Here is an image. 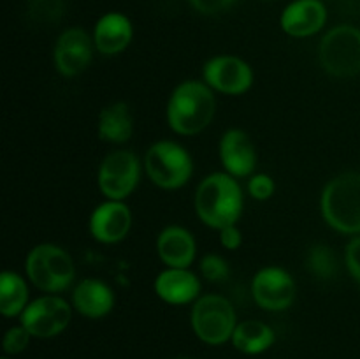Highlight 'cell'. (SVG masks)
<instances>
[{
  "mask_svg": "<svg viewBox=\"0 0 360 359\" xmlns=\"http://www.w3.org/2000/svg\"><path fill=\"white\" fill-rule=\"evenodd\" d=\"M155 291L164 301L172 305H183L197 298L200 291V284L197 277L185 267H171L160 273L155 282Z\"/></svg>",
  "mask_w": 360,
  "mask_h": 359,
  "instance_id": "2e32d148",
  "label": "cell"
},
{
  "mask_svg": "<svg viewBox=\"0 0 360 359\" xmlns=\"http://www.w3.org/2000/svg\"><path fill=\"white\" fill-rule=\"evenodd\" d=\"M70 322V306L56 296L35 299L23 310L21 326L28 329L32 336L51 338L62 333Z\"/></svg>",
  "mask_w": 360,
  "mask_h": 359,
  "instance_id": "ba28073f",
  "label": "cell"
},
{
  "mask_svg": "<svg viewBox=\"0 0 360 359\" xmlns=\"http://www.w3.org/2000/svg\"><path fill=\"white\" fill-rule=\"evenodd\" d=\"M220 157L225 169L234 176H248L255 169V146L243 130H229L221 137Z\"/></svg>",
  "mask_w": 360,
  "mask_h": 359,
  "instance_id": "9a60e30c",
  "label": "cell"
},
{
  "mask_svg": "<svg viewBox=\"0 0 360 359\" xmlns=\"http://www.w3.org/2000/svg\"><path fill=\"white\" fill-rule=\"evenodd\" d=\"M139 162L130 151H115L104 158L98 171L101 190L112 201H120L129 196L137 185Z\"/></svg>",
  "mask_w": 360,
  "mask_h": 359,
  "instance_id": "9c48e42d",
  "label": "cell"
},
{
  "mask_svg": "<svg viewBox=\"0 0 360 359\" xmlns=\"http://www.w3.org/2000/svg\"><path fill=\"white\" fill-rule=\"evenodd\" d=\"M204 77L207 84L224 94L238 95L252 87L253 74L248 63L236 56H218L204 67Z\"/></svg>",
  "mask_w": 360,
  "mask_h": 359,
  "instance_id": "8fae6325",
  "label": "cell"
},
{
  "mask_svg": "<svg viewBox=\"0 0 360 359\" xmlns=\"http://www.w3.org/2000/svg\"><path fill=\"white\" fill-rule=\"evenodd\" d=\"M200 271L210 282H221L229 277V266L220 256H206L200 263Z\"/></svg>",
  "mask_w": 360,
  "mask_h": 359,
  "instance_id": "d4e9b609",
  "label": "cell"
},
{
  "mask_svg": "<svg viewBox=\"0 0 360 359\" xmlns=\"http://www.w3.org/2000/svg\"><path fill=\"white\" fill-rule=\"evenodd\" d=\"M253 298L266 310H285L295 298V284L287 271L266 267L253 280Z\"/></svg>",
  "mask_w": 360,
  "mask_h": 359,
  "instance_id": "30bf717a",
  "label": "cell"
},
{
  "mask_svg": "<svg viewBox=\"0 0 360 359\" xmlns=\"http://www.w3.org/2000/svg\"><path fill=\"white\" fill-rule=\"evenodd\" d=\"M192 326L197 336L206 344H224L234 334V308L221 296H204L192 310Z\"/></svg>",
  "mask_w": 360,
  "mask_h": 359,
  "instance_id": "8992f818",
  "label": "cell"
},
{
  "mask_svg": "<svg viewBox=\"0 0 360 359\" xmlns=\"http://www.w3.org/2000/svg\"><path fill=\"white\" fill-rule=\"evenodd\" d=\"M94 39L98 51L104 55H116L129 46L132 39V25L123 14H105L95 27Z\"/></svg>",
  "mask_w": 360,
  "mask_h": 359,
  "instance_id": "e0dca14e",
  "label": "cell"
},
{
  "mask_svg": "<svg viewBox=\"0 0 360 359\" xmlns=\"http://www.w3.org/2000/svg\"><path fill=\"white\" fill-rule=\"evenodd\" d=\"M327 11L320 0H295L285 9L281 27L288 35L308 37L326 25Z\"/></svg>",
  "mask_w": 360,
  "mask_h": 359,
  "instance_id": "5bb4252c",
  "label": "cell"
},
{
  "mask_svg": "<svg viewBox=\"0 0 360 359\" xmlns=\"http://www.w3.org/2000/svg\"><path fill=\"white\" fill-rule=\"evenodd\" d=\"M98 134L102 139L112 143H123L132 136V116L129 106L118 102L101 113L98 120Z\"/></svg>",
  "mask_w": 360,
  "mask_h": 359,
  "instance_id": "44dd1931",
  "label": "cell"
},
{
  "mask_svg": "<svg viewBox=\"0 0 360 359\" xmlns=\"http://www.w3.org/2000/svg\"><path fill=\"white\" fill-rule=\"evenodd\" d=\"M28 340H30V333H28L27 327H13V329L7 331V334L4 336V351H6L7 354H18V352H21L27 347Z\"/></svg>",
  "mask_w": 360,
  "mask_h": 359,
  "instance_id": "484cf974",
  "label": "cell"
},
{
  "mask_svg": "<svg viewBox=\"0 0 360 359\" xmlns=\"http://www.w3.org/2000/svg\"><path fill=\"white\" fill-rule=\"evenodd\" d=\"M195 208L204 224L224 229L234 225L241 215L243 194L236 180L214 172L202 180L197 189Z\"/></svg>",
  "mask_w": 360,
  "mask_h": 359,
  "instance_id": "6da1fadb",
  "label": "cell"
},
{
  "mask_svg": "<svg viewBox=\"0 0 360 359\" xmlns=\"http://www.w3.org/2000/svg\"><path fill=\"white\" fill-rule=\"evenodd\" d=\"M220 241L221 245L227 246L229 250H236L239 245H241V232L236 229V225H229V227L220 229Z\"/></svg>",
  "mask_w": 360,
  "mask_h": 359,
  "instance_id": "f546056e",
  "label": "cell"
},
{
  "mask_svg": "<svg viewBox=\"0 0 360 359\" xmlns=\"http://www.w3.org/2000/svg\"><path fill=\"white\" fill-rule=\"evenodd\" d=\"M322 213L341 232H360V175L345 172L327 183Z\"/></svg>",
  "mask_w": 360,
  "mask_h": 359,
  "instance_id": "3957f363",
  "label": "cell"
},
{
  "mask_svg": "<svg viewBox=\"0 0 360 359\" xmlns=\"http://www.w3.org/2000/svg\"><path fill=\"white\" fill-rule=\"evenodd\" d=\"M192 6L202 14H218L231 7L234 0H190Z\"/></svg>",
  "mask_w": 360,
  "mask_h": 359,
  "instance_id": "83f0119b",
  "label": "cell"
},
{
  "mask_svg": "<svg viewBox=\"0 0 360 359\" xmlns=\"http://www.w3.org/2000/svg\"><path fill=\"white\" fill-rule=\"evenodd\" d=\"M347 264L348 270L355 277V280L360 284V238L352 239L347 248Z\"/></svg>",
  "mask_w": 360,
  "mask_h": 359,
  "instance_id": "f1b7e54d",
  "label": "cell"
},
{
  "mask_svg": "<svg viewBox=\"0 0 360 359\" xmlns=\"http://www.w3.org/2000/svg\"><path fill=\"white\" fill-rule=\"evenodd\" d=\"M274 341V331L260 320H245L238 324L232 334V344L245 354H259Z\"/></svg>",
  "mask_w": 360,
  "mask_h": 359,
  "instance_id": "ffe728a7",
  "label": "cell"
},
{
  "mask_svg": "<svg viewBox=\"0 0 360 359\" xmlns=\"http://www.w3.org/2000/svg\"><path fill=\"white\" fill-rule=\"evenodd\" d=\"M28 278L46 292L63 291L74 280V264L69 253L55 245H39L28 253Z\"/></svg>",
  "mask_w": 360,
  "mask_h": 359,
  "instance_id": "277c9868",
  "label": "cell"
},
{
  "mask_svg": "<svg viewBox=\"0 0 360 359\" xmlns=\"http://www.w3.org/2000/svg\"><path fill=\"white\" fill-rule=\"evenodd\" d=\"M91 60L90 37L81 28H70L60 35L55 48V63L63 76L83 73Z\"/></svg>",
  "mask_w": 360,
  "mask_h": 359,
  "instance_id": "7c38bea8",
  "label": "cell"
},
{
  "mask_svg": "<svg viewBox=\"0 0 360 359\" xmlns=\"http://www.w3.org/2000/svg\"><path fill=\"white\" fill-rule=\"evenodd\" d=\"M63 9H65L63 0H30L28 2V16L35 23H55L62 18Z\"/></svg>",
  "mask_w": 360,
  "mask_h": 359,
  "instance_id": "cb8c5ba5",
  "label": "cell"
},
{
  "mask_svg": "<svg viewBox=\"0 0 360 359\" xmlns=\"http://www.w3.org/2000/svg\"><path fill=\"white\" fill-rule=\"evenodd\" d=\"M111 289L98 280H83L74 291V306L79 310L83 315L97 319V317L105 315L112 308Z\"/></svg>",
  "mask_w": 360,
  "mask_h": 359,
  "instance_id": "d6986e66",
  "label": "cell"
},
{
  "mask_svg": "<svg viewBox=\"0 0 360 359\" xmlns=\"http://www.w3.org/2000/svg\"><path fill=\"white\" fill-rule=\"evenodd\" d=\"M248 189H250V194H252L255 199L264 201V199H269V197L273 196L274 183L267 175H257L250 180Z\"/></svg>",
  "mask_w": 360,
  "mask_h": 359,
  "instance_id": "4316f807",
  "label": "cell"
},
{
  "mask_svg": "<svg viewBox=\"0 0 360 359\" xmlns=\"http://www.w3.org/2000/svg\"><path fill=\"white\" fill-rule=\"evenodd\" d=\"M308 267L315 277L333 278L338 271V260L333 250L326 245H316L308 253Z\"/></svg>",
  "mask_w": 360,
  "mask_h": 359,
  "instance_id": "603a6c76",
  "label": "cell"
},
{
  "mask_svg": "<svg viewBox=\"0 0 360 359\" xmlns=\"http://www.w3.org/2000/svg\"><path fill=\"white\" fill-rule=\"evenodd\" d=\"M320 62L323 69L338 77L360 73V30L341 25L327 32L320 42Z\"/></svg>",
  "mask_w": 360,
  "mask_h": 359,
  "instance_id": "5b68a950",
  "label": "cell"
},
{
  "mask_svg": "<svg viewBox=\"0 0 360 359\" xmlns=\"http://www.w3.org/2000/svg\"><path fill=\"white\" fill-rule=\"evenodd\" d=\"M27 298L28 291L23 278L9 273V271L2 273L0 277V312L7 317L16 315L21 310H25Z\"/></svg>",
  "mask_w": 360,
  "mask_h": 359,
  "instance_id": "7402d4cb",
  "label": "cell"
},
{
  "mask_svg": "<svg viewBox=\"0 0 360 359\" xmlns=\"http://www.w3.org/2000/svg\"><path fill=\"white\" fill-rule=\"evenodd\" d=\"M146 171L162 189H178L192 175V158L179 144L160 141L148 150Z\"/></svg>",
  "mask_w": 360,
  "mask_h": 359,
  "instance_id": "52a82bcc",
  "label": "cell"
},
{
  "mask_svg": "<svg viewBox=\"0 0 360 359\" xmlns=\"http://www.w3.org/2000/svg\"><path fill=\"white\" fill-rule=\"evenodd\" d=\"M214 115V97L210 88L197 81L179 84L172 94L167 118L178 134L192 136L210 125Z\"/></svg>",
  "mask_w": 360,
  "mask_h": 359,
  "instance_id": "7a4b0ae2",
  "label": "cell"
},
{
  "mask_svg": "<svg viewBox=\"0 0 360 359\" xmlns=\"http://www.w3.org/2000/svg\"><path fill=\"white\" fill-rule=\"evenodd\" d=\"M132 224V215L125 204L118 201L104 203L94 211L90 220L91 234L102 243H116L123 239Z\"/></svg>",
  "mask_w": 360,
  "mask_h": 359,
  "instance_id": "4fadbf2b",
  "label": "cell"
},
{
  "mask_svg": "<svg viewBox=\"0 0 360 359\" xmlns=\"http://www.w3.org/2000/svg\"><path fill=\"white\" fill-rule=\"evenodd\" d=\"M158 253L171 267H186L195 257V241L186 229L167 227L158 236Z\"/></svg>",
  "mask_w": 360,
  "mask_h": 359,
  "instance_id": "ac0fdd59",
  "label": "cell"
}]
</instances>
